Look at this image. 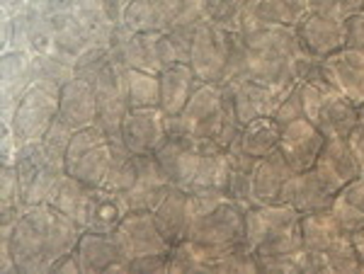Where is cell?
Returning <instances> with one entry per match:
<instances>
[{"instance_id": "6da1fadb", "label": "cell", "mask_w": 364, "mask_h": 274, "mask_svg": "<svg viewBox=\"0 0 364 274\" xmlns=\"http://www.w3.org/2000/svg\"><path fill=\"white\" fill-rule=\"evenodd\" d=\"M32 54L75 63L112 42L114 22L100 0H29L22 10Z\"/></svg>"}, {"instance_id": "7a4b0ae2", "label": "cell", "mask_w": 364, "mask_h": 274, "mask_svg": "<svg viewBox=\"0 0 364 274\" xmlns=\"http://www.w3.org/2000/svg\"><path fill=\"white\" fill-rule=\"evenodd\" d=\"M240 56L233 78H252L274 87L321 75V58L301 49L296 29L248 20L240 27ZM231 78V80H233Z\"/></svg>"}, {"instance_id": "3957f363", "label": "cell", "mask_w": 364, "mask_h": 274, "mask_svg": "<svg viewBox=\"0 0 364 274\" xmlns=\"http://www.w3.org/2000/svg\"><path fill=\"white\" fill-rule=\"evenodd\" d=\"M83 226L51 204L27 207L10 231V248L20 274H51L56 260L75 250Z\"/></svg>"}, {"instance_id": "277c9868", "label": "cell", "mask_w": 364, "mask_h": 274, "mask_svg": "<svg viewBox=\"0 0 364 274\" xmlns=\"http://www.w3.org/2000/svg\"><path fill=\"white\" fill-rule=\"evenodd\" d=\"M240 129L243 124L238 121L226 87L214 83H199L180 116H168V133L185 131L197 141L221 148H231L238 141Z\"/></svg>"}, {"instance_id": "5b68a950", "label": "cell", "mask_w": 364, "mask_h": 274, "mask_svg": "<svg viewBox=\"0 0 364 274\" xmlns=\"http://www.w3.org/2000/svg\"><path fill=\"white\" fill-rule=\"evenodd\" d=\"M245 212L248 207L228 194L190 192V229L185 238L214 250L245 246Z\"/></svg>"}, {"instance_id": "8992f818", "label": "cell", "mask_w": 364, "mask_h": 274, "mask_svg": "<svg viewBox=\"0 0 364 274\" xmlns=\"http://www.w3.org/2000/svg\"><path fill=\"white\" fill-rule=\"evenodd\" d=\"M245 248L255 258L287 255L304 248L301 214L289 204H260L245 212Z\"/></svg>"}, {"instance_id": "52a82bcc", "label": "cell", "mask_w": 364, "mask_h": 274, "mask_svg": "<svg viewBox=\"0 0 364 274\" xmlns=\"http://www.w3.org/2000/svg\"><path fill=\"white\" fill-rule=\"evenodd\" d=\"M240 34L204 17L195 29L190 66L202 83L224 85L238 71Z\"/></svg>"}, {"instance_id": "ba28073f", "label": "cell", "mask_w": 364, "mask_h": 274, "mask_svg": "<svg viewBox=\"0 0 364 274\" xmlns=\"http://www.w3.org/2000/svg\"><path fill=\"white\" fill-rule=\"evenodd\" d=\"M304 97V116L318 129L326 138H348L357 126V104L333 90L321 75L299 80Z\"/></svg>"}, {"instance_id": "9c48e42d", "label": "cell", "mask_w": 364, "mask_h": 274, "mask_svg": "<svg viewBox=\"0 0 364 274\" xmlns=\"http://www.w3.org/2000/svg\"><path fill=\"white\" fill-rule=\"evenodd\" d=\"M207 17V0H132L124 13L129 32H168Z\"/></svg>"}, {"instance_id": "30bf717a", "label": "cell", "mask_w": 364, "mask_h": 274, "mask_svg": "<svg viewBox=\"0 0 364 274\" xmlns=\"http://www.w3.org/2000/svg\"><path fill=\"white\" fill-rule=\"evenodd\" d=\"M58 100H61V85L51 80H34L20 97L10 119L17 141L22 146L42 141L49 126L58 119Z\"/></svg>"}, {"instance_id": "8fae6325", "label": "cell", "mask_w": 364, "mask_h": 274, "mask_svg": "<svg viewBox=\"0 0 364 274\" xmlns=\"http://www.w3.org/2000/svg\"><path fill=\"white\" fill-rule=\"evenodd\" d=\"M114 158V141L102 126L92 124L78 129L66 150V172L90 187H102Z\"/></svg>"}, {"instance_id": "7c38bea8", "label": "cell", "mask_w": 364, "mask_h": 274, "mask_svg": "<svg viewBox=\"0 0 364 274\" xmlns=\"http://www.w3.org/2000/svg\"><path fill=\"white\" fill-rule=\"evenodd\" d=\"M13 165L17 175H20L25 207L44 204L56 185L61 182L63 175H66V163L54 158L42 146V141L22 146Z\"/></svg>"}, {"instance_id": "4fadbf2b", "label": "cell", "mask_w": 364, "mask_h": 274, "mask_svg": "<svg viewBox=\"0 0 364 274\" xmlns=\"http://www.w3.org/2000/svg\"><path fill=\"white\" fill-rule=\"evenodd\" d=\"M228 97L233 102V109H236V116L240 124H250V121L260 119V116H274L279 102L287 97V92L291 87H274L267 83H260V80L252 78H233L224 83Z\"/></svg>"}, {"instance_id": "5bb4252c", "label": "cell", "mask_w": 364, "mask_h": 274, "mask_svg": "<svg viewBox=\"0 0 364 274\" xmlns=\"http://www.w3.org/2000/svg\"><path fill=\"white\" fill-rule=\"evenodd\" d=\"M204 143L185 131H170L166 143L156 150V160L175 187L190 190L197 177Z\"/></svg>"}, {"instance_id": "9a60e30c", "label": "cell", "mask_w": 364, "mask_h": 274, "mask_svg": "<svg viewBox=\"0 0 364 274\" xmlns=\"http://www.w3.org/2000/svg\"><path fill=\"white\" fill-rule=\"evenodd\" d=\"M109 51L124 68H136L146 73H161V32H129L124 25L114 27Z\"/></svg>"}, {"instance_id": "2e32d148", "label": "cell", "mask_w": 364, "mask_h": 274, "mask_svg": "<svg viewBox=\"0 0 364 274\" xmlns=\"http://www.w3.org/2000/svg\"><path fill=\"white\" fill-rule=\"evenodd\" d=\"M168 138V114L161 107L129 109L122 121V143L134 155H156Z\"/></svg>"}, {"instance_id": "e0dca14e", "label": "cell", "mask_w": 364, "mask_h": 274, "mask_svg": "<svg viewBox=\"0 0 364 274\" xmlns=\"http://www.w3.org/2000/svg\"><path fill=\"white\" fill-rule=\"evenodd\" d=\"M321 78L352 104H364V49H345L321 58Z\"/></svg>"}, {"instance_id": "ac0fdd59", "label": "cell", "mask_w": 364, "mask_h": 274, "mask_svg": "<svg viewBox=\"0 0 364 274\" xmlns=\"http://www.w3.org/2000/svg\"><path fill=\"white\" fill-rule=\"evenodd\" d=\"M114 238L119 248L124 250L129 262L144 258V255H168L170 248H173L156 226V219L151 212H132L129 209L119 229L114 231Z\"/></svg>"}, {"instance_id": "d6986e66", "label": "cell", "mask_w": 364, "mask_h": 274, "mask_svg": "<svg viewBox=\"0 0 364 274\" xmlns=\"http://www.w3.org/2000/svg\"><path fill=\"white\" fill-rule=\"evenodd\" d=\"M326 141L328 138L304 116V119L289 121V124L282 126L277 150L291 170L306 172V170H314Z\"/></svg>"}, {"instance_id": "ffe728a7", "label": "cell", "mask_w": 364, "mask_h": 274, "mask_svg": "<svg viewBox=\"0 0 364 274\" xmlns=\"http://www.w3.org/2000/svg\"><path fill=\"white\" fill-rule=\"evenodd\" d=\"M296 37L309 56L326 58L348 46V25L340 17L311 10L296 25Z\"/></svg>"}, {"instance_id": "44dd1931", "label": "cell", "mask_w": 364, "mask_h": 274, "mask_svg": "<svg viewBox=\"0 0 364 274\" xmlns=\"http://www.w3.org/2000/svg\"><path fill=\"white\" fill-rule=\"evenodd\" d=\"M0 116L10 124L20 97L34 83V54L29 51H3L0 56Z\"/></svg>"}, {"instance_id": "7402d4cb", "label": "cell", "mask_w": 364, "mask_h": 274, "mask_svg": "<svg viewBox=\"0 0 364 274\" xmlns=\"http://www.w3.org/2000/svg\"><path fill=\"white\" fill-rule=\"evenodd\" d=\"M83 274H129V258L119 248L114 233L83 231L78 246Z\"/></svg>"}, {"instance_id": "603a6c76", "label": "cell", "mask_w": 364, "mask_h": 274, "mask_svg": "<svg viewBox=\"0 0 364 274\" xmlns=\"http://www.w3.org/2000/svg\"><path fill=\"white\" fill-rule=\"evenodd\" d=\"M294 175L287 160L279 155V150L255 158L248 177V207H260V204H277L282 199V190Z\"/></svg>"}, {"instance_id": "cb8c5ba5", "label": "cell", "mask_w": 364, "mask_h": 274, "mask_svg": "<svg viewBox=\"0 0 364 274\" xmlns=\"http://www.w3.org/2000/svg\"><path fill=\"white\" fill-rule=\"evenodd\" d=\"M58 116L73 126L75 131L97 124V92L95 85L83 75L75 73L73 78L61 85V100H58Z\"/></svg>"}, {"instance_id": "d4e9b609", "label": "cell", "mask_w": 364, "mask_h": 274, "mask_svg": "<svg viewBox=\"0 0 364 274\" xmlns=\"http://www.w3.org/2000/svg\"><path fill=\"white\" fill-rule=\"evenodd\" d=\"M173 182L161 170L156 155H136V180L124 194L132 212H154L156 204L168 194Z\"/></svg>"}, {"instance_id": "484cf974", "label": "cell", "mask_w": 364, "mask_h": 274, "mask_svg": "<svg viewBox=\"0 0 364 274\" xmlns=\"http://www.w3.org/2000/svg\"><path fill=\"white\" fill-rule=\"evenodd\" d=\"M279 202L294 207L304 217V214H316L331 209L333 202H336V192L328 187L314 170L294 172L289 177V182L284 185V190H282Z\"/></svg>"}, {"instance_id": "4316f807", "label": "cell", "mask_w": 364, "mask_h": 274, "mask_svg": "<svg viewBox=\"0 0 364 274\" xmlns=\"http://www.w3.org/2000/svg\"><path fill=\"white\" fill-rule=\"evenodd\" d=\"M314 172L318 175L336 194L345 185H350L352 180L362 177L360 165H357L355 155H352L348 138H328L318 160H316V165H314Z\"/></svg>"}, {"instance_id": "83f0119b", "label": "cell", "mask_w": 364, "mask_h": 274, "mask_svg": "<svg viewBox=\"0 0 364 274\" xmlns=\"http://www.w3.org/2000/svg\"><path fill=\"white\" fill-rule=\"evenodd\" d=\"M231 182V150L214 143H204L197 177L187 192L192 194H228Z\"/></svg>"}, {"instance_id": "f1b7e54d", "label": "cell", "mask_w": 364, "mask_h": 274, "mask_svg": "<svg viewBox=\"0 0 364 274\" xmlns=\"http://www.w3.org/2000/svg\"><path fill=\"white\" fill-rule=\"evenodd\" d=\"M158 78H161V109L168 116H180L185 104L195 95L197 85L202 83L190 63H170L158 73Z\"/></svg>"}, {"instance_id": "f546056e", "label": "cell", "mask_w": 364, "mask_h": 274, "mask_svg": "<svg viewBox=\"0 0 364 274\" xmlns=\"http://www.w3.org/2000/svg\"><path fill=\"white\" fill-rule=\"evenodd\" d=\"M151 214L170 246L185 241L187 229H190V192L173 185Z\"/></svg>"}, {"instance_id": "4dcf8cb0", "label": "cell", "mask_w": 364, "mask_h": 274, "mask_svg": "<svg viewBox=\"0 0 364 274\" xmlns=\"http://www.w3.org/2000/svg\"><path fill=\"white\" fill-rule=\"evenodd\" d=\"M348 238L350 233L340 229L331 209L316 214H304L301 217V241L304 248L311 250V253L326 255L331 250H336L343 241H348Z\"/></svg>"}, {"instance_id": "1f68e13d", "label": "cell", "mask_w": 364, "mask_h": 274, "mask_svg": "<svg viewBox=\"0 0 364 274\" xmlns=\"http://www.w3.org/2000/svg\"><path fill=\"white\" fill-rule=\"evenodd\" d=\"M92 192H95V187L80 182L78 177H73V175L66 172L61 177V182H58L56 187H54V192L49 194L46 204H51L54 209H58L61 214H66L68 219H73L75 224H80L85 229L87 209H90Z\"/></svg>"}, {"instance_id": "d6a6232c", "label": "cell", "mask_w": 364, "mask_h": 274, "mask_svg": "<svg viewBox=\"0 0 364 274\" xmlns=\"http://www.w3.org/2000/svg\"><path fill=\"white\" fill-rule=\"evenodd\" d=\"M127 214H129V204L124 197L117 194L112 190L95 187L90 199V209H87L85 229L97 233H114Z\"/></svg>"}, {"instance_id": "836d02e7", "label": "cell", "mask_w": 364, "mask_h": 274, "mask_svg": "<svg viewBox=\"0 0 364 274\" xmlns=\"http://www.w3.org/2000/svg\"><path fill=\"white\" fill-rule=\"evenodd\" d=\"M282 126L274 116H260V119L245 124L238 133V141L233 143L238 150L252 155V158H265V155L274 153L279 146Z\"/></svg>"}, {"instance_id": "e575fe53", "label": "cell", "mask_w": 364, "mask_h": 274, "mask_svg": "<svg viewBox=\"0 0 364 274\" xmlns=\"http://www.w3.org/2000/svg\"><path fill=\"white\" fill-rule=\"evenodd\" d=\"M333 217L345 233H357L364 229V177L352 180L336 194L331 207Z\"/></svg>"}, {"instance_id": "d590c367", "label": "cell", "mask_w": 364, "mask_h": 274, "mask_svg": "<svg viewBox=\"0 0 364 274\" xmlns=\"http://www.w3.org/2000/svg\"><path fill=\"white\" fill-rule=\"evenodd\" d=\"M309 13H311L309 0H257L250 20L296 29V25Z\"/></svg>"}, {"instance_id": "8d00e7d4", "label": "cell", "mask_w": 364, "mask_h": 274, "mask_svg": "<svg viewBox=\"0 0 364 274\" xmlns=\"http://www.w3.org/2000/svg\"><path fill=\"white\" fill-rule=\"evenodd\" d=\"M25 209L20 175L15 165H0V226H13Z\"/></svg>"}, {"instance_id": "74e56055", "label": "cell", "mask_w": 364, "mask_h": 274, "mask_svg": "<svg viewBox=\"0 0 364 274\" xmlns=\"http://www.w3.org/2000/svg\"><path fill=\"white\" fill-rule=\"evenodd\" d=\"M127 97L129 109L161 107V78L156 73L127 68Z\"/></svg>"}, {"instance_id": "f35d334b", "label": "cell", "mask_w": 364, "mask_h": 274, "mask_svg": "<svg viewBox=\"0 0 364 274\" xmlns=\"http://www.w3.org/2000/svg\"><path fill=\"white\" fill-rule=\"evenodd\" d=\"M257 0H207V17L216 25L231 32H240V27L250 20Z\"/></svg>"}, {"instance_id": "ab89813d", "label": "cell", "mask_w": 364, "mask_h": 274, "mask_svg": "<svg viewBox=\"0 0 364 274\" xmlns=\"http://www.w3.org/2000/svg\"><path fill=\"white\" fill-rule=\"evenodd\" d=\"M134 180H136V155L127 148L124 143H114V158L109 165V172L105 177V190H112L117 194L124 197L132 190Z\"/></svg>"}, {"instance_id": "60d3db41", "label": "cell", "mask_w": 364, "mask_h": 274, "mask_svg": "<svg viewBox=\"0 0 364 274\" xmlns=\"http://www.w3.org/2000/svg\"><path fill=\"white\" fill-rule=\"evenodd\" d=\"M197 25H199V22H197ZM197 25L175 27V29H168V32H161L163 68L170 66V63H190L192 39H195Z\"/></svg>"}, {"instance_id": "b9f144b4", "label": "cell", "mask_w": 364, "mask_h": 274, "mask_svg": "<svg viewBox=\"0 0 364 274\" xmlns=\"http://www.w3.org/2000/svg\"><path fill=\"white\" fill-rule=\"evenodd\" d=\"M73 75H75V66H70V63L61 61L56 56L34 54V78L37 80H51V83L63 85Z\"/></svg>"}, {"instance_id": "7bdbcfd3", "label": "cell", "mask_w": 364, "mask_h": 274, "mask_svg": "<svg viewBox=\"0 0 364 274\" xmlns=\"http://www.w3.org/2000/svg\"><path fill=\"white\" fill-rule=\"evenodd\" d=\"M73 133H75L73 126H68L66 121L58 116L54 124L49 126V131L44 133L42 146H44L46 150H49L51 155H54V158L66 163V150H68V146H70V138H73Z\"/></svg>"}, {"instance_id": "ee69618b", "label": "cell", "mask_w": 364, "mask_h": 274, "mask_svg": "<svg viewBox=\"0 0 364 274\" xmlns=\"http://www.w3.org/2000/svg\"><path fill=\"white\" fill-rule=\"evenodd\" d=\"M274 119L279 121V126L289 124V121H296V119H304V97H301V85H299V80L294 83L289 92H287V97L279 102L277 112H274Z\"/></svg>"}, {"instance_id": "f6af8a7d", "label": "cell", "mask_w": 364, "mask_h": 274, "mask_svg": "<svg viewBox=\"0 0 364 274\" xmlns=\"http://www.w3.org/2000/svg\"><path fill=\"white\" fill-rule=\"evenodd\" d=\"M309 3L311 10H316V13H326L340 17V20H348V17L364 10V0H309Z\"/></svg>"}, {"instance_id": "bcb514c9", "label": "cell", "mask_w": 364, "mask_h": 274, "mask_svg": "<svg viewBox=\"0 0 364 274\" xmlns=\"http://www.w3.org/2000/svg\"><path fill=\"white\" fill-rule=\"evenodd\" d=\"M168 272V255H144L129 262V274H156Z\"/></svg>"}, {"instance_id": "7dc6e473", "label": "cell", "mask_w": 364, "mask_h": 274, "mask_svg": "<svg viewBox=\"0 0 364 274\" xmlns=\"http://www.w3.org/2000/svg\"><path fill=\"white\" fill-rule=\"evenodd\" d=\"M22 143L17 141L15 131L10 124H3V136H0V165H13Z\"/></svg>"}, {"instance_id": "c3c4849f", "label": "cell", "mask_w": 364, "mask_h": 274, "mask_svg": "<svg viewBox=\"0 0 364 274\" xmlns=\"http://www.w3.org/2000/svg\"><path fill=\"white\" fill-rule=\"evenodd\" d=\"M348 25V46L352 49H364V10L345 20Z\"/></svg>"}, {"instance_id": "681fc988", "label": "cell", "mask_w": 364, "mask_h": 274, "mask_svg": "<svg viewBox=\"0 0 364 274\" xmlns=\"http://www.w3.org/2000/svg\"><path fill=\"white\" fill-rule=\"evenodd\" d=\"M51 274H83L78 250H70V253L63 255L61 260H56L54 267H51Z\"/></svg>"}, {"instance_id": "f907efd6", "label": "cell", "mask_w": 364, "mask_h": 274, "mask_svg": "<svg viewBox=\"0 0 364 274\" xmlns=\"http://www.w3.org/2000/svg\"><path fill=\"white\" fill-rule=\"evenodd\" d=\"M348 143H350V150L355 155L357 165H360V172L364 177V124H357L355 129L348 133Z\"/></svg>"}, {"instance_id": "816d5d0a", "label": "cell", "mask_w": 364, "mask_h": 274, "mask_svg": "<svg viewBox=\"0 0 364 274\" xmlns=\"http://www.w3.org/2000/svg\"><path fill=\"white\" fill-rule=\"evenodd\" d=\"M100 3L105 5L107 15L112 17V22H114L117 27H119L122 20H124V13H127V8H129V3H132V0H100Z\"/></svg>"}, {"instance_id": "f5cc1de1", "label": "cell", "mask_w": 364, "mask_h": 274, "mask_svg": "<svg viewBox=\"0 0 364 274\" xmlns=\"http://www.w3.org/2000/svg\"><path fill=\"white\" fill-rule=\"evenodd\" d=\"M0 3H3V15L15 17L17 13H22L27 8L29 0H0Z\"/></svg>"}, {"instance_id": "db71d44e", "label": "cell", "mask_w": 364, "mask_h": 274, "mask_svg": "<svg viewBox=\"0 0 364 274\" xmlns=\"http://www.w3.org/2000/svg\"><path fill=\"white\" fill-rule=\"evenodd\" d=\"M10 44H13V17L3 15V51H8Z\"/></svg>"}, {"instance_id": "11a10c76", "label": "cell", "mask_w": 364, "mask_h": 274, "mask_svg": "<svg viewBox=\"0 0 364 274\" xmlns=\"http://www.w3.org/2000/svg\"><path fill=\"white\" fill-rule=\"evenodd\" d=\"M352 243H355V250H357V255H360V260L364 265V229L352 233Z\"/></svg>"}, {"instance_id": "9f6ffc18", "label": "cell", "mask_w": 364, "mask_h": 274, "mask_svg": "<svg viewBox=\"0 0 364 274\" xmlns=\"http://www.w3.org/2000/svg\"><path fill=\"white\" fill-rule=\"evenodd\" d=\"M357 124H364V104L357 109Z\"/></svg>"}, {"instance_id": "6f0895ef", "label": "cell", "mask_w": 364, "mask_h": 274, "mask_svg": "<svg viewBox=\"0 0 364 274\" xmlns=\"http://www.w3.org/2000/svg\"><path fill=\"white\" fill-rule=\"evenodd\" d=\"M362 274H364V265H362Z\"/></svg>"}]
</instances>
